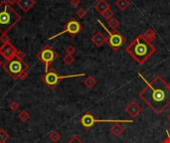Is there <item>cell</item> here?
Segmentation results:
<instances>
[{
  "label": "cell",
  "mask_w": 170,
  "mask_h": 143,
  "mask_svg": "<svg viewBox=\"0 0 170 143\" xmlns=\"http://www.w3.org/2000/svg\"><path fill=\"white\" fill-rule=\"evenodd\" d=\"M139 98L154 111L155 114H161L170 106L168 83L160 75H156L151 82L146 83V87L139 92Z\"/></svg>",
  "instance_id": "obj_1"
},
{
  "label": "cell",
  "mask_w": 170,
  "mask_h": 143,
  "mask_svg": "<svg viewBox=\"0 0 170 143\" xmlns=\"http://www.w3.org/2000/svg\"><path fill=\"white\" fill-rule=\"evenodd\" d=\"M125 52L138 65H143L156 52V48L140 34L125 48Z\"/></svg>",
  "instance_id": "obj_2"
},
{
  "label": "cell",
  "mask_w": 170,
  "mask_h": 143,
  "mask_svg": "<svg viewBox=\"0 0 170 143\" xmlns=\"http://www.w3.org/2000/svg\"><path fill=\"white\" fill-rule=\"evenodd\" d=\"M21 20V16L4 0L0 3V33L7 34Z\"/></svg>",
  "instance_id": "obj_3"
},
{
  "label": "cell",
  "mask_w": 170,
  "mask_h": 143,
  "mask_svg": "<svg viewBox=\"0 0 170 143\" xmlns=\"http://www.w3.org/2000/svg\"><path fill=\"white\" fill-rule=\"evenodd\" d=\"M85 74H77V75H60L58 72L54 69H49L46 72L45 75H42V82L49 87L50 90H54L63 79H71V78H78V77H84Z\"/></svg>",
  "instance_id": "obj_4"
},
{
  "label": "cell",
  "mask_w": 170,
  "mask_h": 143,
  "mask_svg": "<svg viewBox=\"0 0 170 143\" xmlns=\"http://www.w3.org/2000/svg\"><path fill=\"white\" fill-rule=\"evenodd\" d=\"M2 67L4 72H6L13 79H18L19 75L24 72H26L29 68L27 63L21 61L17 58H14L12 60L6 62L5 64H3Z\"/></svg>",
  "instance_id": "obj_5"
},
{
  "label": "cell",
  "mask_w": 170,
  "mask_h": 143,
  "mask_svg": "<svg viewBox=\"0 0 170 143\" xmlns=\"http://www.w3.org/2000/svg\"><path fill=\"white\" fill-rule=\"evenodd\" d=\"M97 22L101 25V27H103L105 30V32L108 33L109 37H108V42H107V43L109 44V46L113 50V51H116V52L118 51V50H120L122 46L126 43V41H127L126 38L122 35L121 33L118 32L117 30H114L113 32L109 31L107 29V27L105 26V24L101 22V20L97 19Z\"/></svg>",
  "instance_id": "obj_6"
},
{
  "label": "cell",
  "mask_w": 170,
  "mask_h": 143,
  "mask_svg": "<svg viewBox=\"0 0 170 143\" xmlns=\"http://www.w3.org/2000/svg\"><path fill=\"white\" fill-rule=\"evenodd\" d=\"M59 58V54L51 47L50 45H46L41 51L37 54V59L45 65V72L49 70L50 66Z\"/></svg>",
  "instance_id": "obj_7"
},
{
  "label": "cell",
  "mask_w": 170,
  "mask_h": 143,
  "mask_svg": "<svg viewBox=\"0 0 170 143\" xmlns=\"http://www.w3.org/2000/svg\"><path fill=\"white\" fill-rule=\"evenodd\" d=\"M97 122H113V123H120V122H132V120H125V119H97L93 116L91 112H86L81 117L80 123L82 124L86 129H91L93 125Z\"/></svg>",
  "instance_id": "obj_8"
},
{
  "label": "cell",
  "mask_w": 170,
  "mask_h": 143,
  "mask_svg": "<svg viewBox=\"0 0 170 143\" xmlns=\"http://www.w3.org/2000/svg\"><path fill=\"white\" fill-rule=\"evenodd\" d=\"M83 26L77 19L75 18H71L69 21L67 22V24H65V28L62 32H59L58 34H55L52 37L49 38V40H53L54 38H57L59 36H61L63 34H69L71 37H76L79 33L82 31Z\"/></svg>",
  "instance_id": "obj_9"
},
{
  "label": "cell",
  "mask_w": 170,
  "mask_h": 143,
  "mask_svg": "<svg viewBox=\"0 0 170 143\" xmlns=\"http://www.w3.org/2000/svg\"><path fill=\"white\" fill-rule=\"evenodd\" d=\"M17 49L12 45L10 42L9 43H5L2 44L0 46V55L5 59L6 62L12 60V59L15 58V54H16Z\"/></svg>",
  "instance_id": "obj_10"
},
{
  "label": "cell",
  "mask_w": 170,
  "mask_h": 143,
  "mask_svg": "<svg viewBox=\"0 0 170 143\" xmlns=\"http://www.w3.org/2000/svg\"><path fill=\"white\" fill-rule=\"evenodd\" d=\"M125 110L130 117L135 118V117H137L139 115V113L142 111V107L140 106L139 104L135 102V100H132V102H130L125 106Z\"/></svg>",
  "instance_id": "obj_11"
},
{
  "label": "cell",
  "mask_w": 170,
  "mask_h": 143,
  "mask_svg": "<svg viewBox=\"0 0 170 143\" xmlns=\"http://www.w3.org/2000/svg\"><path fill=\"white\" fill-rule=\"evenodd\" d=\"M91 40L93 44H95L97 47H101L104 44H105L108 42V37H105L103 35V33L100 32V31H97L95 33V35H93L92 38H91Z\"/></svg>",
  "instance_id": "obj_12"
},
{
  "label": "cell",
  "mask_w": 170,
  "mask_h": 143,
  "mask_svg": "<svg viewBox=\"0 0 170 143\" xmlns=\"http://www.w3.org/2000/svg\"><path fill=\"white\" fill-rule=\"evenodd\" d=\"M35 0H18L17 1V5L19 8L25 13H27L28 11H30L32 8L35 6Z\"/></svg>",
  "instance_id": "obj_13"
},
{
  "label": "cell",
  "mask_w": 170,
  "mask_h": 143,
  "mask_svg": "<svg viewBox=\"0 0 170 143\" xmlns=\"http://www.w3.org/2000/svg\"><path fill=\"white\" fill-rule=\"evenodd\" d=\"M110 6L109 2H107L105 0H99L96 4H95V9L99 12V13L101 15L104 13V12H105L108 9H109Z\"/></svg>",
  "instance_id": "obj_14"
},
{
  "label": "cell",
  "mask_w": 170,
  "mask_h": 143,
  "mask_svg": "<svg viewBox=\"0 0 170 143\" xmlns=\"http://www.w3.org/2000/svg\"><path fill=\"white\" fill-rule=\"evenodd\" d=\"M109 131H110V133L113 134V135H114L116 137H118V136H121L122 133H124L125 129L120 123H114L112 127H110Z\"/></svg>",
  "instance_id": "obj_15"
},
{
  "label": "cell",
  "mask_w": 170,
  "mask_h": 143,
  "mask_svg": "<svg viewBox=\"0 0 170 143\" xmlns=\"http://www.w3.org/2000/svg\"><path fill=\"white\" fill-rule=\"evenodd\" d=\"M142 35L144 36V38H145L147 41H149L150 43L156 39V33L153 29H151V28L147 29V30L144 32V34H142Z\"/></svg>",
  "instance_id": "obj_16"
},
{
  "label": "cell",
  "mask_w": 170,
  "mask_h": 143,
  "mask_svg": "<svg viewBox=\"0 0 170 143\" xmlns=\"http://www.w3.org/2000/svg\"><path fill=\"white\" fill-rule=\"evenodd\" d=\"M116 5H117V7L120 10H121V11H125V10L127 9V8L129 7L130 2H129V0H117Z\"/></svg>",
  "instance_id": "obj_17"
},
{
  "label": "cell",
  "mask_w": 170,
  "mask_h": 143,
  "mask_svg": "<svg viewBox=\"0 0 170 143\" xmlns=\"http://www.w3.org/2000/svg\"><path fill=\"white\" fill-rule=\"evenodd\" d=\"M97 79L93 77V75H89V77L85 79L84 81V83H85V86H86L88 89H93V87H95L96 85H97Z\"/></svg>",
  "instance_id": "obj_18"
},
{
  "label": "cell",
  "mask_w": 170,
  "mask_h": 143,
  "mask_svg": "<svg viewBox=\"0 0 170 143\" xmlns=\"http://www.w3.org/2000/svg\"><path fill=\"white\" fill-rule=\"evenodd\" d=\"M108 24H109V26L113 29V30L114 31V30H117V29L120 27V25H121V23H120V21H118L117 19H116V18H112L110 20H109V22H108Z\"/></svg>",
  "instance_id": "obj_19"
},
{
  "label": "cell",
  "mask_w": 170,
  "mask_h": 143,
  "mask_svg": "<svg viewBox=\"0 0 170 143\" xmlns=\"http://www.w3.org/2000/svg\"><path fill=\"white\" fill-rule=\"evenodd\" d=\"M49 138L53 142H58L61 139V134H60V132H58L57 130H54V131H52L49 134Z\"/></svg>",
  "instance_id": "obj_20"
},
{
  "label": "cell",
  "mask_w": 170,
  "mask_h": 143,
  "mask_svg": "<svg viewBox=\"0 0 170 143\" xmlns=\"http://www.w3.org/2000/svg\"><path fill=\"white\" fill-rule=\"evenodd\" d=\"M18 117H19V119L21 121H23V122H26V121L30 118V114L28 113V111L26 110H22L21 111L19 114H18Z\"/></svg>",
  "instance_id": "obj_21"
},
{
  "label": "cell",
  "mask_w": 170,
  "mask_h": 143,
  "mask_svg": "<svg viewBox=\"0 0 170 143\" xmlns=\"http://www.w3.org/2000/svg\"><path fill=\"white\" fill-rule=\"evenodd\" d=\"M9 139V134L4 129H0V143H5Z\"/></svg>",
  "instance_id": "obj_22"
},
{
  "label": "cell",
  "mask_w": 170,
  "mask_h": 143,
  "mask_svg": "<svg viewBox=\"0 0 170 143\" xmlns=\"http://www.w3.org/2000/svg\"><path fill=\"white\" fill-rule=\"evenodd\" d=\"M63 61L67 66H71L72 64H74L75 58L72 56V55H66V56L63 58Z\"/></svg>",
  "instance_id": "obj_23"
},
{
  "label": "cell",
  "mask_w": 170,
  "mask_h": 143,
  "mask_svg": "<svg viewBox=\"0 0 170 143\" xmlns=\"http://www.w3.org/2000/svg\"><path fill=\"white\" fill-rule=\"evenodd\" d=\"M113 15H114L113 11L112 9H110V8H109V9H108L105 12H104L103 14H101V16H103V17H104L105 20H108V21L110 20L112 18H113Z\"/></svg>",
  "instance_id": "obj_24"
},
{
  "label": "cell",
  "mask_w": 170,
  "mask_h": 143,
  "mask_svg": "<svg viewBox=\"0 0 170 143\" xmlns=\"http://www.w3.org/2000/svg\"><path fill=\"white\" fill-rule=\"evenodd\" d=\"M25 57H26V54H25L23 51H21V50H17L16 54H15V58L19 59V60H21V61H23Z\"/></svg>",
  "instance_id": "obj_25"
},
{
  "label": "cell",
  "mask_w": 170,
  "mask_h": 143,
  "mask_svg": "<svg viewBox=\"0 0 170 143\" xmlns=\"http://www.w3.org/2000/svg\"><path fill=\"white\" fill-rule=\"evenodd\" d=\"M65 51H66L67 55H72V56H73V55L76 53V48L74 47L73 45H69V46H68V47L65 49Z\"/></svg>",
  "instance_id": "obj_26"
},
{
  "label": "cell",
  "mask_w": 170,
  "mask_h": 143,
  "mask_svg": "<svg viewBox=\"0 0 170 143\" xmlns=\"http://www.w3.org/2000/svg\"><path fill=\"white\" fill-rule=\"evenodd\" d=\"M19 107H20V106H19V103L17 102H12L9 104V108L11 109L12 111H17L19 109Z\"/></svg>",
  "instance_id": "obj_27"
},
{
  "label": "cell",
  "mask_w": 170,
  "mask_h": 143,
  "mask_svg": "<svg viewBox=\"0 0 170 143\" xmlns=\"http://www.w3.org/2000/svg\"><path fill=\"white\" fill-rule=\"evenodd\" d=\"M86 15H87V10L85 9V8H80L77 11V16L79 18H84Z\"/></svg>",
  "instance_id": "obj_28"
},
{
  "label": "cell",
  "mask_w": 170,
  "mask_h": 143,
  "mask_svg": "<svg viewBox=\"0 0 170 143\" xmlns=\"http://www.w3.org/2000/svg\"><path fill=\"white\" fill-rule=\"evenodd\" d=\"M0 41H1L3 44L9 43V42H10V38H9V36H8L7 34H1V36H0Z\"/></svg>",
  "instance_id": "obj_29"
},
{
  "label": "cell",
  "mask_w": 170,
  "mask_h": 143,
  "mask_svg": "<svg viewBox=\"0 0 170 143\" xmlns=\"http://www.w3.org/2000/svg\"><path fill=\"white\" fill-rule=\"evenodd\" d=\"M67 143H84V142L80 139L79 136H77V135H74V136L72 137L71 139H70L69 141H68Z\"/></svg>",
  "instance_id": "obj_30"
},
{
  "label": "cell",
  "mask_w": 170,
  "mask_h": 143,
  "mask_svg": "<svg viewBox=\"0 0 170 143\" xmlns=\"http://www.w3.org/2000/svg\"><path fill=\"white\" fill-rule=\"evenodd\" d=\"M70 3H71L72 6L76 8V7H78L80 5L81 1H80V0H70Z\"/></svg>",
  "instance_id": "obj_31"
},
{
  "label": "cell",
  "mask_w": 170,
  "mask_h": 143,
  "mask_svg": "<svg viewBox=\"0 0 170 143\" xmlns=\"http://www.w3.org/2000/svg\"><path fill=\"white\" fill-rule=\"evenodd\" d=\"M28 78V73L27 72H24L20 75H19V79H21V81H24V79H26Z\"/></svg>",
  "instance_id": "obj_32"
},
{
  "label": "cell",
  "mask_w": 170,
  "mask_h": 143,
  "mask_svg": "<svg viewBox=\"0 0 170 143\" xmlns=\"http://www.w3.org/2000/svg\"><path fill=\"white\" fill-rule=\"evenodd\" d=\"M6 1H7V3L9 4L10 6H12V5H14V4H16L18 0H6Z\"/></svg>",
  "instance_id": "obj_33"
},
{
  "label": "cell",
  "mask_w": 170,
  "mask_h": 143,
  "mask_svg": "<svg viewBox=\"0 0 170 143\" xmlns=\"http://www.w3.org/2000/svg\"><path fill=\"white\" fill-rule=\"evenodd\" d=\"M162 143H170V135H169V134H168V136L162 141Z\"/></svg>",
  "instance_id": "obj_34"
},
{
  "label": "cell",
  "mask_w": 170,
  "mask_h": 143,
  "mask_svg": "<svg viewBox=\"0 0 170 143\" xmlns=\"http://www.w3.org/2000/svg\"><path fill=\"white\" fill-rule=\"evenodd\" d=\"M2 66H3V62H2V60H1V59H0V68H1Z\"/></svg>",
  "instance_id": "obj_35"
},
{
  "label": "cell",
  "mask_w": 170,
  "mask_h": 143,
  "mask_svg": "<svg viewBox=\"0 0 170 143\" xmlns=\"http://www.w3.org/2000/svg\"><path fill=\"white\" fill-rule=\"evenodd\" d=\"M167 119H168V121H169V122H170V113H169V114H168V116H167Z\"/></svg>",
  "instance_id": "obj_36"
},
{
  "label": "cell",
  "mask_w": 170,
  "mask_h": 143,
  "mask_svg": "<svg viewBox=\"0 0 170 143\" xmlns=\"http://www.w3.org/2000/svg\"><path fill=\"white\" fill-rule=\"evenodd\" d=\"M168 87H169V89H170V83H168Z\"/></svg>",
  "instance_id": "obj_37"
}]
</instances>
